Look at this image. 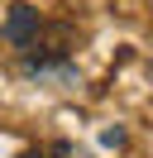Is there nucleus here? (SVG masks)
<instances>
[{
    "label": "nucleus",
    "instance_id": "1",
    "mask_svg": "<svg viewBox=\"0 0 153 158\" xmlns=\"http://www.w3.org/2000/svg\"><path fill=\"white\" fill-rule=\"evenodd\" d=\"M67 53H72V29L67 24H43L34 34V43L24 48V67L29 72H48L53 62H67Z\"/></svg>",
    "mask_w": 153,
    "mask_h": 158
},
{
    "label": "nucleus",
    "instance_id": "2",
    "mask_svg": "<svg viewBox=\"0 0 153 158\" xmlns=\"http://www.w3.org/2000/svg\"><path fill=\"white\" fill-rule=\"evenodd\" d=\"M38 29H43V19H38V10H34V5H14V10H10V19H5V43L29 48Z\"/></svg>",
    "mask_w": 153,
    "mask_h": 158
},
{
    "label": "nucleus",
    "instance_id": "3",
    "mask_svg": "<svg viewBox=\"0 0 153 158\" xmlns=\"http://www.w3.org/2000/svg\"><path fill=\"white\" fill-rule=\"evenodd\" d=\"M19 158H43V153H34V148H29V153H19Z\"/></svg>",
    "mask_w": 153,
    "mask_h": 158
}]
</instances>
